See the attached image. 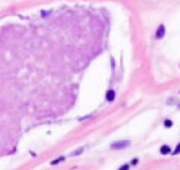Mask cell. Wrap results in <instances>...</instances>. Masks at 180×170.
I'll use <instances>...</instances> for the list:
<instances>
[{"mask_svg":"<svg viewBox=\"0 0 180 170\" xmlns=\"http://www.w3.org/2000/svg\"><path fill=\"white\" fill-rule=\"evenodd\" d=\"M130 144V142L128 140L116 141V142H113V144L111 145V147H112L113 149H124V148H126V147H128Z\"/></svg>","mask_w":180,"mask_h":170,"instance_id":"1","label":"cell"},{"mask_svg":"<svg viewBox=\"0 0 180 170\" xmlns=\"http://www.w3.org/2000/svg\"><path fill=\"white\" fill-rule=\"evenodd\" d=\"M164 35H165V27L163 26V25H160L159 26V28L157 29V31H156V38H163Z\"/></svg>","mask_w":180,"mask_h":170,"instance_id":"2","label":"cell"},{"mask_svg":"<svg viewBox=\"0 0 180 170\" xmlns=\"http://www.w3.org/2000/svg\"><path fill=\"white\" fill-rule=\"evenodd\" d=\"M116 97V93H114V90H109L108 93H106V100L109 101V102H112L113 100Z\"/></svg>","mask_w":180,"mask_h":170,"instance_id":"3","label":"cell"},{"mask_svg":"<svg viewBox=\"0 0 180 170\" xmlns=\"http://www.w3.org/2000/svg\"><path fill=\"white\" fill-rule=\"evenodd\" d=\"M170 153H171V149H170V147H169V146H166V145L162 146V148H160V154L166 155V154H170Z\"/></svg>","mask_w":180,"mask_h":170,"instance_id":"4","label":"cell"},{"mask_svg":"<svg viewBox=\"0 0 180 170\" xmlns=\"http://www.w3.org/2000/svg\"><path fill=\"white\" fill-rule=\"evenodd\" d=\"M180 153V144L177 146V148L173 150V153H172V155H177V154H179Z\"/></svg>","mask_w":180,"mask_h":170,"instance_id":"5","label":"cell"},{"mask_svg":"<svg viewBox=\"0 0 180 170\" xmlns=\"http://www.w3.org/2000/svg\"><path fill=\"white\" fill-rule=\"evenodd\" d=\"M171 125H172L171 120H165V126H166V128H170Z\"/></svg>","mask_w":180,"mask_h":170,"instance_id":"6","label":"cell"},{"mask_svg":"<svg viewBox=\"0 0 180 170\" xmlns=\"http://www.w3.org/2000/svg\"><path fill=\"white\" fill-rule=\"evenodd\" d=\"M82 152H83V148H81V149H80V150H76L75 153H74V155H76V154H81V153H82Z\"/></svg>","mask_w":180,"mask_h":170,"instance_id":"7","label":"cell"}]
</instances>
